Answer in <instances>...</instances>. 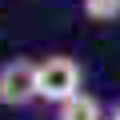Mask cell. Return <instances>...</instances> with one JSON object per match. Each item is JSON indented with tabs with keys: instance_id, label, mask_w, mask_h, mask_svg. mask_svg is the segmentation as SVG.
<instances>
[{
	"instance_id": "obj_1",
	"label": "cell",
	"mask_w": 120,
	"mask_h": 120,
	"mask_svg": "<svg viewBox=\"0 0 120 120\" xmlns=\"http://www.w3.org/2000/svg\"><path fill=\"white\" fill-rule=\"evenodd\" d=\"M80 64L72 56H44L36 64V100H48V104H64L72 96H80Z\"/></svg>"
},
{
	"instance_id": "obj_2",
	"label": "cell",
	"mask_w": 120,
	"mask_h": 120,
	"mask_svg": "<svg viewBox=\"0 0 120 120\" xmlns=\"http://www.w3.org/2000/svg\"><path fill=\"white\" fill-rule=\"evenodd\" d=\"M36 100V60H8L0 64V104L4 108H24Z\"/></svg>"
},
{
	"instance_id": "obj_3",
	"label": "cell",
	"mask_w": 120,
	"mask_h": 120,
	"mask_svg": "<svg viewBox=\"0 0 120 120\" xmlns=\"http://www.w3.org/2000/svg\"><path fill=\"white\" fill-rule=\"evenodd\" d=\"M56 120H104V108H100L96 96L80 92V96H72V100H64L56 108Z\"/></svg>"
},
{
	"instance_id": "obj_4",
	"label": "cell",
	"mask_w": 120,
	"mask_h": 120,
	"mask_svg": "<svg viewBox=\"0 0 120 120\" xmlns=\"http://www.w3.org/2000/svg\"><path fill=\"white\" fill-rule=\"evenodd\" d=\"M84 16L100 20V24H112L120 16V0H84Z\"/></svg>"
},
{
	"instance_id": "obj_5",
	"label": "cell",
	"mask_w": 120,
	"mask_h": 120,
	"mask_svg": "<svg viewBox=\"0 0 120 120\" xmlns=\"http://www.w3.org/2000/svg\"><path fill=\"white\" fill-rule=\"evenodd\" d=\"M104 120H120V104H116V108H112V112H108Z\"/></svg>"
}]
</instances>
